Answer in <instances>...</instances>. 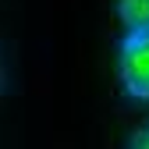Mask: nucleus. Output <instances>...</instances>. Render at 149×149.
Masks as SVG:
<instances>
[{"instance_id": "obj_2", "label": "nucleus", "mask_w": 149, "mask_h": 149, "mask_svg": "<svg viewBox=\"0 0 149 149\" xmlns=\"http://www.w3.org/2000/svg\"><path fill=\"white\" fill-rule=\"evenodd\" d=\"M117 18L128 32L149 29V0H117Z\"/></svg>"}, {"instance_id": "obj_1", "label": "nucleus", "mask_w": 149, "mask_h": 149, "mask_svg": "<svg viewBox=\"0 0 149 149\" xmlns=\"http://www.w3.org/2000/svg\"><path fill=\"white\" fill-rule=\"evenodd\" d=\"M117 74L128 96L149 100V29H132L121 43Z\"/></svg>"}, {"instance_id": "obj_3", "label": "nucleus", "mask_w": 149, "mask_h": 149, "mask_svg": "<svg viewBox=\"0 0 149 149\" xmlns=\"http://www.w3.org/2000/svg\"><path fill=\"white\" fill-rule=\"evenodd\" d=\"M132 146H139V149H146V146H149V132H142V135H132Z\"/></svg>"}]
</instances>
